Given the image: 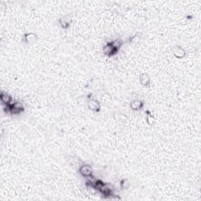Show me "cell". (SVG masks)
<instances>
[{
  "instance_id": "6da1fadb",
  "label": "cell",
  "mask_w": 201,
  "mask_h": 201,
  "mask_svg": "<svg viewBox=\"0 0 201 201\" xmlns=\"http://www.w3.org/2000/svg\"><path fill=\"white\" fill-rule=\"evenodd\" d=\"M79 173L82 176L86 178H90L92 176L93 174V170L92 167L88 164H83V165L80 166L79 167Z\"/></svg>"
},
{
  "instance_id": "7a4b0ae2",
  "label": "cell",
  "mask_w": 201,
  "mask_h": 201,
  "mask_svg": "<svg viewBox=\"0 0 201 201\" xmlns=\"http://www.w3.org/2000/svg\"><path fill=\"white\" fill-rule=\"evenodd\" d=\"M103 51H104V53L108 57L113 56V55H115L118 52L115 50V48L113 47L112 43H107L106 45L104 47Z\"/></svg>"
},
{
  "instance_id": "3957f363",
  "label": "cell",
  "mask_w": 201,
  "mask_h": 201,
  "mask_svg": "<svg viewBox=\"0 0 201 201\" xmlns=\"http://www.w3.org/2000/svg\"><path fill=\"white\" fill-rule=\"evenodd\" d=\"M87 105H88L90 109H91L93 112H96V113L99 112L100 108H101V105H100L99 102L98 100L95 99H89Z\"/></svg>"
},
{
  "instance_id": "277c9868",
  "label": "cell",
  "mask_w": 201,
  "mask_h": 201,
  "mask_svg": "<svg viewBox=\"0 0 201 201\" xmlns=\"http://www.w3.org/2000/svg\"><path fill=\"white\" fill-rule=\"evenodd\" d=\"M99 192L102 194H103L106 198L112 196L113 195V188L110 187L109 185H107V184H104L103 186L99 189Z\"/></svg>"
},
{
  "instance_id": "5b68a950",
  "label": "cell",
  "mask_w": 201,
  "mask_h": 201,
  "mask_svg": "<svg viewBox=\"0 0 201 201\" xmlns=\"http://www.w3.org/2000/svg\"><path fill=\"white\" fill-rule=\"evenodd\" d=\"M172 53L177 58H183L185 56V50L179 46H175L173 47Z\"/></svg>"
},
{
  "instance_id": "8992f818",
  "label": "cell",
  "mask_w": 201,
  "mask_h": 201,
  "mask_svg": "<svg viewBox=\"0 0 201 201\" xmlns=\"http://www.w3.org/2000/svg\"><path fill=\"white\" fill-rule=\"evenodd\" d=\"M59 23L63 28H68L72 24V19L69 16H64L60 18Z\"/></svg>"
},
{
  "instance_id": "52a82bcc",
  "label": "cell",
  "mask_w": 201,
  "mask_h": 201,
  "mask_svg": "<svg viewBox=\"0 0 201 201\" xmlns=\"http://www.w3.org/2000/svg\"><path fill=\"white\" fill-rule=\"evenodd\" d=\"M0 98H1V102L4 105H8L11 104L12 98L10 97V94L7 93V92L2 91L1 94H0Z\"/></svg>"
},
{
  "instance_id": "ba28073f",
  "label": "cell",
  "mask_w": 201,
  "mask_h": 201,
  "mask_svg": "<svg viewBox=\"0 0 201 201\" xmlns=\"http://www.w3.org/2000/svg\"><path fill=\"white\" fill-rule=\"evenodd\" d=\"M38 39V36L35 33H26L24 36V41L27 43H33Z\"/></svg>"
},
{
  "instance_id": "9c48e42d",
  "label": "cell",
  "mask_w": 201,
  "mask_h": 201,
  "mask_svg": "<svg viewBox=\"0 0 201 201\" xmlns=\"http://www.w3.org/2000/svg\"><path fill=\"white\" fill-rule=\"evenodd\" d=\"M143 105L144 103L142 101H140V100H134V101L130 102V106L131 109L137 111V110L142 109V108H143Z\"/></svg>"
},
{
  "instance_id": "30bf717a",
  "label": "cell",
  "mask_w": 201,
  "mask_h": 201,
  "mask_svg": "<svg viewBox=\"0 0 201 201\" xmlns=\"http://www.w3.org/2000/svg\"><path fill=\"white\" fill-rule=\"evenodd\" d=\"M141 84L144 87H148L150 84V76L147 73H142L140 76Z\"/></svg>"
},
{
  "instance_id": "8fae6325",
  "label": "cell",
  "mask_w": 201,
  "mask_h": 201,
  "mask_svg": "<svg viewBox=\"0 0 201 201\" xmlns=\"http://www.w3.org/2000/svg\"><path fill=\"white\" fill-rule=\"evenodd\" d=\"M112 44H113V47L115 48V50H116V51H118V50L121 48V47L123 46V43L122 39H116V40H114L113 42H112Z\"/></svg>"
},
{
  "instance_id": "7c38bea8",
  "label": "cell",
  "mask_w": 201,
  "mask_h": 201,
  "mask_svg": "<svg viewBox=\"0 0 201 201\" xmlns=\"http://www.w3.org/2000/svg\"><path fill=\"white\" fill-rule=\"evenodd\" d=\"M130 186V183L128 179H123L120 182V187L123 189H128Z\"/></svg>"
},
{
  "instance_id": "4fadbf2b",
  "label": "cell",
  "mask_w": 201,
  "mask_h": 201,
  "mask_svg": "<svg viewBox=\"0 0 201 201\" xmlns=\"http://www.w3.org/2000/svg\"><path fill=\"white\" fill-rule=\"evenodd\" d=\"M146 119H147V123H148V125H153L154 124V123L156 122V119H155L154 116H153V115H151V113H149L148 112H147V117H146Z\"/></svg>"
}]
</instances>
